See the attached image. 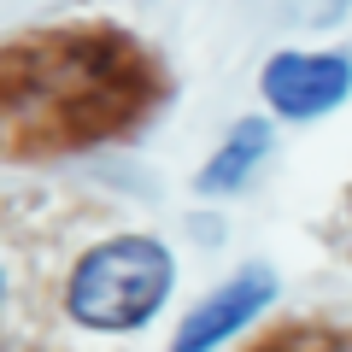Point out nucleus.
<instances>
[{"label":"nucleus","mask_w":352,"mask_h":352,"mask_svg":"<svg viewBox=\"0 0 352 352\" xmlns=\"http://www.w3.org/2000/svg\"><path fill=\"white\" fill-rule=\"evenodd\" d=\"M170 252L147 235H118L82 252L71 276V317L88 329H141L170 294Z\"/></svg>","instance_id":"obj_1"},{"label":"nucleus","mask_w":352,"mask_h":352,"mask_svg":"<svg viewBox=\"0 0 352 352\" xmlns=\"http://www.w3.org/2000/svg\"><path fill=\"white\" fill-rule=\"evenodd\" d=\"M264 153H270V124H258V118H252V124H235V129H229V141L206 159L200 194H235L241 182L252 176V164H258Z\"/></svg>","instance_id":"obj_4"},{"label":"nucleus","mask_w":352,"mask_h":352,"mask_svg":"<svg viewBox=\"0 0 352 352\" xmlns=\"http://www.w3.org/2000/svg\"><path fill=\"white\" fill-rule=\"evenodd\" d=\"M270 294H276V276H270L264 264H247L235 282H223L212 300H200L188 317H182L170 352H212V346H223L235 329H247L252 317L270 305Z\"/></svg>","instance_id":"obj_2"},{"label":"nucleus","mask_w":352,"mask_h":352,"mask_svg":"<svg viewBox=\"0 0 352 352\" xmlns=\"http://www.w3.org/2000/svg\"><path fill=\"white\" fill-rule=\"evenodd\" d=\"M346 59L340 53H276L264 65V94L282 118H317L346 100Z\"/></svg>","instance_id":"obj_3"}]
</instances>
